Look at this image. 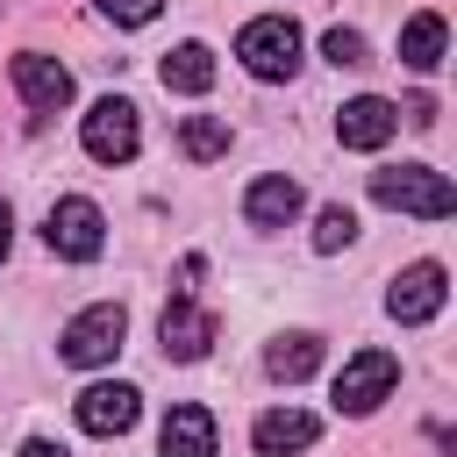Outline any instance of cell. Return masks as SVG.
Listing matches in <instances>:
<instances>
[{
  "label": "cell",
  "instance_id": "obj_1",
  "mask_svg": "<svg viewBox=\"0 0 457 457\" xmlns=\"http://www.w3.org/2000/svg\"><path fill=\"white\" fill-rule=\"evenodd\" d=\"M371 200L393 207V214H414V221H450L457 214V186L436 164H386V171H371Z\"/></svg>",
  "mask_w": 457,
  "mask_h": 457
},
{
  "label": "cell",
  "instance_id": "obj_2",
  "mask_svg": "<svg viewBox=\"0 0 457 457\" xmlns=\"http://www.w3.org/2000/svg\"><path fill=\"white\" fill-rule=\"evenodd\" d=\"M236 57H243V71L250 79H293L300 71V21L293 14H257V21H243L236 29Z\"/></svg>",
  "mask_w": 457,
  "mask_h": 457
},
{
  "label": "cell",
  "instance_id": "obj_3",
  "mask_svg": "<svg viewBox=\"0 0 457 457\" xmlns=\"http://www.w3.org/2000/svg\"><path fill=\"white\" fill-rule=\"evenodd\" d=\"M121 336H129V314H121V300H93V307H79V314L64 321V336H57V357H64V364H79V371H93V364H114Z\"/></svg>",
  "mask_w": 457,
  "mask_h": 457
},
{
  "label": "cell",
  "instance_id": "obj_4",
  "mask_svg": "<svg viewBox=\"0 0 457 457\" xmlns=\"http://www.w3.org/2000/svg\"><path fill=\"white\" fill-rule=\"evenodd\" d=\"M79 143H86L93 164H129L136 143H143V114H136V100H121V93L93 100L86 121H79Z\"/></svg>",
  "mask_w": 457,
  "mask_h": 457
},
{
  "label": "cell",
  "instance_id": "obj_5",
  "mask_svg": "<svg viewBox=\"0 0 457 457\" xmlns=\"http://www.w3.org/2000/svg\"><path fill=\"white\" fill-rule=\"evenodd\" d=\"M43 243H50L57 257H71V264H93V257L107 250V214H100L86 193H64V200L50 207V221H43Z\"/></svg>",
  "mask_w": 457,
  "mask_h": 457
},
{
  "label": "cell",
  "instance_id": "obj_6",
  "mask_svg": "<svg viewBox=\"0 0 457 457\" xmlns=\"http://www.w3.org/2000/svg\"><path fill=\"white\" fill-rule=\"evenodd\" d=\"M393 386H400V357L393 350H357V357H343L328 393H336V414H371Z\"/></svg>",
  "mask_w": 457,
  "mask_h": 457
},
{
  "label": "cell",
  "instance_id": "obj_7",
  "mask_svg": "<svg viewBox=\"0 0 457 457\" xmlns=\"http://www.w3.org/2000/svg\"><path fill=\"white\" fill-rule=\"evenodd\" d=\"M443 300H450V278H443V264H407L400 278H393V293H386V314L393 321H407V328H421V321H436L443 314Z\"/></svg>",
  "mask_w": 457,
  "mask_h": 457
},
{
  "label": "cell",
  "instance_id": "obj_8",
  "mask_svg": "<svg viewBox=\"0 0 457 457\" xmlns=\"http://www.w3.org/2000/svg\"><path fill=\"white\" fill-rule=\"evenodd\" d=\"M71 414H79L86 436H129L136 414H143V393H136L129 378H107V386H86V393L71 400Z\"/></svg>",
  "mask_w": 457,
  "mask_h": 457
},
{
  "label": "cell",
  "instance_id": "obj_9",
  "mask_svg": "<svg viewBox=\"0 0 457 457\" xmlns=\"http://www.w3.org/2000/svg\"><path fill=\"white\" fill-rule=\"evenodd\" d=\"M14 93H21L36 114H57V107H71V71H64L57 57H43V50H21V57H14Z\"/></svg>",
  "mask_w": 457,
  "mask_h": 457
},
{
  "label": "cell",
  "instance_id": "obj_10",
  "mask_svg": "<svg viewBox=\"0 0 457 457\" xmlns=\"http://www.w3.org/2000/svg\"><path fill=\"white\" fill-rule=\"evenodd\" d=\"M393 129H400V107L378 100V93H357V100H343V114H336V143H343V150H378Z\"/></svg>",
  "mask_w": 457,
  "mask_h": 457
},
{
  "label": "cell",
  "instance_id": "obj_11",
  "mask_svg": "<svg viewBox=\"0 0 457 457\" xmlns=\"http://www.w3.org/2000/svg\"><path fill=\"white\" fill-rule=\"evenodd\" d=\"M314 436H321V421H314L307 407H271V414H257V428H250L257 457H293V450H307Z\"/></svg>",
  "mask_w": 457,
  "mask_h": 457
},
{
  "label": "cell",
  "instance_id": "obj_12",
  "mask_svg": "<svg viewBox=\"0 0 457 457\" xmlns=\"http://www.w3.org/2000/svg\"><path fill=\"white\" fill-rule=\"evenodd\" d=\"M293 214H300V186H293L286 171L250 179V193H243V221H250V228H286Z\"/></svg>",
  "mask_w": 457,
  "mask_h": 457
},
{
  "label": "cell",
  "instance_id": "obj_13",
  "mask_svg": "<svg viewBox=\"0 0 457 457\" xmlns=\"http://www.w3.org/2000/svg\"><path fill=\"white\" fill-rule=\"evenodd\" d=\"M157 336H164V357L193 364V357H207V343H214V314H200L193 300H171L164 321H157Z\"/></svg>",
  "mask_w": 457,
  "mask_h": 457
},
{
  "label": "cell",
  "instance_id": "obj_14",
  "mask_svg": "<svg viewBox=\"0 0 457 457\" xmlns=\"http://www.w3.org/2000/svg\"><path fill=\"white\" fill-rule=\"evenodd\" d=\"M157 450L164 457H214V414L207 407H171L164 428H157Z\"/></svg>",
  "mask_w": 457,
  "mask_h": 457
},
{
  "label": "cell",
  "instance_id": "obj_15",
  "mask_svg": "<svg viewBox=\"0 0 457 457\" xmlns=\"http://www.w3.org/2000/svg\"><path fill=\"white\" fill-rule=\"evenodd\" d=\"M157 79H164V93H207L214 86V50L207 43H179V50H164Z\"/></svg>",
  "mask_w": 457,
  "mask_h": 457
},
{
  "label": "cell",
  "instance_id": "obj_16",
  "mask_svg": "<svg viewBox=\"0 0 457 457\" xmlns=\"http://www.w3.org/2000/svg\"><path fill=\"white\" fill-rule=\"evenodd\" d=\"M264 371H271V378H286V386H300V378H314V371H321V336H307V328H293V336H278V343L264 350Z\"/></svg>",
  "mask_w": 457,
  "mask_h": 457
},
{
  "label": "cell",
  "instance_id": "obj_17",
  "mask_svg": "<svg viewBox=\"0 0 457 457\" xmlns=\"http://www.w3.org/2000/svg\"><path fill=\"white\" fill-rule=\"evenodd\" d=\"M443 43H450L443 14H407V29H400V64H407V71H436V64H443Z\"/></svg>",
  "mask_w": 457,
  "mask_h": 457
},
{
  "label": "cell",
  "instance_id": "obj_18",
  "mask_svg": "<svg viewBox=\"0 0 457 457\" xmlns=\"http://www.w3.org/2000/svg\"><path fill=\"white\" fill-rule=\"evenodd\" d=\"M179 150H186L193 164H214V157H228V121H214V114H186V129H179Z\"/></svg>",
  "mask_w": 457,
  "mask_h": 457
},
{
  "label": "cell",
  "instance_id": "obj_19",
  "mask_svg": "<svg viewBox=\"0 0 457 457\" xmlns=\"http://www.w3.org/2000/svg\"><path fill=\"white\" fill-rule=\"evenodd\" d=\"M343 243H357V214H350V207H321V214H314V250L328 257V250H343Z\"/></svg>",
  "mask_w": 457,
  "mask_h": 457
},
{
  "label": "cell",
  "instance_id": "obj_20",
  "mask_svg": "<svg viewBox=\"0 0 457 457\" xmlns=\"http://www.w3.org/2000/svg\"><path fill=\"white\" fill-rule=\"evenodd\" d=\"M93 7H100L114 29H143V21H157V7H164V0H93Z\"/></svg>",
  "mask_w": 457,
  "mask_h": 457
},
{
  "label": "cell",
  "instance_id": "obj_21",
  "mask_svg": "<svg viewBox=\"0 0 457 457\" xmlns=\"http://www.w3.org/2000/svg\"><path fill=\"white\" fill-rule=\"evenodd\" d=\"M321 57H328V64H364V36H357V29H328V36H321Z\"/></svg>",
  "mask_w": 457,
  "mask_h": 457
},
{
  "label": "cell",
  "instance_id": "obj_22",
  "mask_svg": "<svg viewBox=\"0 0 457 457\" xmlns=\"http://www.w3.org/2000/svg\"><path fill=\"white\" fill-rule=\"evenodd\" d=\"M21 457H71V450H64V443H50V436H29V443H21Z\"/></svg>",
  "mask_w": 457,
  "mask_h": 457
},
{
  "label": "cell",
  "instance_id": "obj_23",
  "mask_svg": "<svg viewBox=\"0 0 457 457\" xmlns=\"http://www.w3.org/2000/svg\"><path fill=\"white\" fill-rule=\"evenodd\" d=\"M7 243H14V207L0 200V257H7Z\"/></svg>",
  "mask_w": 457,
  "mask_h": 457
}]
</instances>
